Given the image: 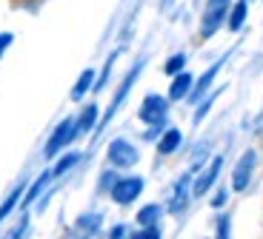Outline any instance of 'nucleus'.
<instances>
[{
    "label": "nucleus",
    "instance_id": "1",
    "mask_svg": "<svg viewBox=\"0 0 263 239\" xmlns=\"http://www.w3.org/2000/svg\"><path fill=\"white\" fill-rule=\"evenodd\" d=\"M166 111H169V100L160 97V94H149L140 105V120L149 125H163Z\"/></svg>",
    "mask_w": 263,
    "mask_h": 239
},
{
    "label": "nucleus",
    "instance_id": "2",
    "mask_svg": "<svg viewBox=\"0 0 263 239\" xmlns=\"http://www.w3.org/2000/svg\"><path fill=\"white\" fill-rule=\"evenodd\" d=\"M140 191H143V180H140V177L115 180V185H112V200L118 202V205H129V202H135V200L140 197Z\"/></svg>",
    "mask_w": 263,
    "mask_h": 239
},
{
    "label": "nucleus",
    "instance_id": "3",
    "mask_svg": "<svg viewBox=\"0 0 263 239\" xmlns=\"http://www.w3.org/2000/svg\"><path fill=\"white\" fill-rule=\"evenodd\" d=\"M80 134V128H78V120H63V123L54 128V134H52V140L46 142V157H54L63 145H69V142L74 140V137Z\"/></svg>",
    "mask_w": 263,
    "mask_h": 239
},
{
    "label": "nucleus",
    "instance_id": "4",
    "mask_svg": "<svg viewBox=\"0 0 263 239\" xmlns=\"http://www.w3.org/2000/svg\"><path fill=\"white\" fill-rule=\"evenodd\" d=\"M138 160H140L138 148H135L129 140H112L109 142V162H112V165H118V168H129V165H135Z\"/></svg>",
    "mask_w": 263,
    "mask_h": 239
},
{
    "label": "nucleus",
    "instance_id": "5",
    "mask_svg": "<svg viewBox=\"0 0 263 239\" xmlns=\"http://www.w3.org/2000/svg\"><path fill=\"white\" fill-rule=\"evenodd\" d=\"M226 9H229V0H209V6H206V14H203V26H200V34L203 37H212V34L220 29L226 17Z\"/></svg>",
    "mask_w": 263,
    "mask_h": 239
},
{
    "label": "nucleus",
    "instance_id": "6",
    "mask_svg": "<svg viewBox=\"0 0 263 239\" xmlns=\"http://www.w3.org/2000/svg\"><path fill=\"white\" fill-rule=\"evenodd\" d=\"M255 162H257L255 151H246V154L237 160L235 171H232V188H235V191H246V188H249L252 171H255Z\"/></svg>",
    "mask_w": 263,
    "mask_h": 239
},
{
    "label": "nucleus",
    "instance_id": "7",
    "mask_svg": "<svg viewBox=\"0 0 263 239\" xmlns=\"http://www.w3.org/2000/svg\"><path fill=\"white\" fill-rule=\"evenodd\" d=\"M220 168H223V157H215V160L209 162V168H206L203 174L197 177V182H195V197H203L206 191L215 185V180H217V174H220Z\"/></svg>",
    "mask_w": 263,
    "mask_h": 239
},
{
    "label": "nucleus",
    "instance_id": "8",
    "mask_svg": "<svg viewBox=\"0 0 263 239\" xmlns=\"http://www.w3.org/2000/svg\"><path fill=\"white\" fill-rule=\"evenodd\" d=\"M186 202H189V174L175 185V194H172V200H169V211L172 213H180L186 208Z\"/></svg>",
    "mask_w": 263,
    "mask_h": 239
},
{
    "label": "nucleus",
    "instance_id": "9",
    "mask_svg": "<svg viewBox=\"0 0 263 239\" xmlns=\"http://www.w3.org/2000/svg\"><path fill=\"white\" fill-rule=\"evenodd\" d=\"M223 63H226V57H220V60H217V63H215V66H212V69H209V71H206L203 77L197 80V85H195V89H192V100H200V97H203V94H206V91H209L212 80L217 77V71H220V66H223Z\"/></svg>",
    "mask_w": 263,
    "mask_h": 239
},
{
    "label": "nucleus",
    "instance_id": "10",
    "mask_svg": "<svg viewBox=\"0 0 263 239\" xmlns=\"http://www.w3.org/2000/svg\"><path fill=\"white\" fill-rule=\"evenodd\" d=\"M138 74H140V66H138V69H132V74H129V77L123 80V85H120V91H118V97H115V100H112V105H109V114H106L103 125L109 123V120H112V114H115V111H118V105L123 103L126 97H129V89H132V83H135V80H138Z\"/></svg>",
    "mask_w": 263,
    "mask_h": 239
},
{
    "label": "nucleus",
    "instance_id": "11",
    "mask_svg": "<svg viewBox=\"0 0 263 239\" xmlns=\"http://www.w3.org/2000/svg\"><path fill=\"white\" fill-rule=\"evenodd\" d=\"M192 74L189 71H180V74H175V83H172V89H169V100H183L186 94L192 91Z\"/></svg>",
    "mask_w": 263,
    "mask_h": 239
},
{
    "label": "nucleus",
    "instance_id": "12",
    "mask_svg": "<svg viewBox=\"0 0 263 239\" xmlns=\"http://www.w3.org/2000/svg\"><path fill=\"white\" fill-rule=\"evenodd\" d=\"M180 140H183V137H180V131L178 128H169L163 134V140H160V145H158V151L160 154H175V151H178V145H180Z\"/></svg>",
    "mask_w": 263,
    "mask_h": 239
},
{
    "label": "nucleus",
    "instance_id": "13",
    "mask_svg": "<svg viewBox=\"0 0 263 239\" xmlns=\"http://www.w3.org/2000/svg\"><path fill=\"white\" fill-rule=\"evenodd\" d=\"M92 83H95V69H86L83 74H80V80L74 83V89H72V100H80V97H83Z\"/></svg>",
    "mask_w": 263,
    "mask_h": 239
},
{
    "label": "nucleus",
    "instance_id": "14",
    "mask_svg": "<svg viewBox=\"0 0 263 239\" xmlns=\"http://www.w3.org/2000/svg\"><path fill=\"white\" fill-rule=\"evenodd\" d=\"M158 220H160V205H146L143 211L138 213V222L143 228H149V225H158Z\"/></svg>",
    "mask_w": 263,
    "mask_h": 239
},
{
    "label": "nucleus",
    "instance_id": "15",
    "mask_svg": "<svg viewBox=\"0 0 263 239\" xmlns=\"http://www.w3.org/2000/svg\"><path fill=\"white\" fill-rule=\"evenodd\" d=\"M243 20H246V0H237V6L232 9V14H229V29L237 32V29L243 26Z\"/></svg>",
    "mask_w": 263,
    "mask_h": 239
},
{
    "label": "nucleus",
    "instance_id": "16",
    "mask_svg": "<svg viewBox=\"0 0 263 239\" xmlns=\"http://www.w3.org/2000/svg\"><path fill=\"white\" fill-rule=\"evenodd\" d=\"M100 220H103L100 213H86V216H80V220H78V228H80L83 233H98Z\"/></svg>",
    "mask_w": 263,
    "mask_h": 239
},
{
    "label": "nucleus",
    "instance_id": "17",
    "mask_svg": "<svg viewBox=\"0 0 263 239\" xmlns=\"http://www.w3.org/2000/svg\"><path fill=\"white\" fill-rule=\"evenodd\" d=\"M52 177H54L52 171H46V174H40V177H37V182H34V185H32V191L26 194V205H32V200L40 194V191H43V188L49 185V180H52Z\"/></svg>",
    "mask_w": 263,
    "mask_h": 239
},
{
    "label": "nucleus",
    "instance_id": "18",
    "mask_svg": "<svg viewBox=\"0 0 263 239\" xmlns=\"http://www.w3.org/2000/svg\"><path fill=\"white\" fill-rule=\"evenodd\" d=\"M95 120H98V108H95V105H89V108L83 111V117L78 120V128H80V134L92 128V125H95Z\"/></svg>",
    "mask_w": 263,
    "mask_h": 239
},
{
    "label": "nucleus",
    "instance_id": "19",
    "mask_svg": "<svg viewBox=\"0 0 263 239\" xmlns=\"http://www.w3.org/2000/svg\"><path fill=\"white\" fill-rule=\"evenodd\" d=\"M20 191H23V188H14L12 194H9V200H6V202H3V205H0V222L6 220L9 213H12V208H14V205H17V200H20Z\"/></svg>",
    "mask_w": 263,
    "mask_h": 239
},
{
    "label": "nucleus",
    "instance_id": "20",
    "mask_svg": "<svg viewBox=\"0 0 263 239\" xmlns=\"http://www.w3.org/2000/svg\"><path fill=\"white\" fill-rule=\"evenodd\" d=\"M183 66H186V54H175V57H169L166 60V74H180L183 71Z\"/></svg>",
    "mask_w": 263,
    "mask_h": 239
},
{
    "label": "nucleus",
    "instance_id": "21",
    "mask_svg": "<svg viewBox=\"0 0 263 239\" xmlns=\"http://www.w3.org/2000/svg\"><path fill=\"white\" fill-rule=\"evenodd\" d=\"M78 160H80V154H66L63 160H60L58 165H54V171H52V174H54V177H60L63 171H69L72 165H78Z\"/></svg>",
    "mask_w": 263,
    "mask_h": 239
},
{
    "label": "nucleus",
    "instance_id": "22",
    "mask_svg": "<svg viewBox=\"0 0 263 239\" xmlns=\"http://www.w3.org/2000/svg\"><path fill=\"white\" fill-rule=\"evenodd\" d=\"M217 236H229V216H220V220H217Z\"/></svg>",
    "mask_w": 263,
    "mask_h": 239
},
{
    "label": "nucleus",
    "instance_id": "23",
    "mask_svg": "<svg viewBox=\"0 0 263 239\" xmlns=\"http://www.w3.org/2000/svg\"><path fill=\"white\" fill-rule=\"evenodd\" d=\"M12 40H14V37H12L9 32H6V34H0V57H3V52L9 49V43H12Z\"/></svg>",
    "mask_w": 263,
    "mask_h": 239
},
{
    "label": "nucleus",
    "instance_id": "24",
    "mask_svg": "<svg viewBox=\"0 0 263 239\" xmlns=\"http://www.w3.org/2000/svg\"><path fill=\"white\" fill-rule=\"evenodd\" d=\"M115 57H118V54H112V57H109V63H106V66H112V63H115ZM106 77H109V69H106V71H103V77L98 80V89H100V85L106 83Z\"/></svg>",
    "mask_w": 263,
    "mask_h": 239
},
{
    "label": "nucleus",
    "instance_id": "25",
    "mask_svg": "<svg viewBox=\"0 0 263 239\" xmlns=\"http://www.w3.org/2000/svg\"><path fill=\"white\" fill-rule=\"evenodd\" d=\"M223 202H226V191H220V194L215 197V202H212V205H215V208H220Z\"/></svg>",
    "mask_w": 263,
    "mask_h": 239
},
{
    "label": "nucleus",
    "instance_id": "26",
    "mask_svg": "<svg viewBox=\"0 0 263 239\" xmlns=\"http://www.w3.org/2000/svg\"><path fill=\"white\" fill-rule=\"evenodd\" d=\"M112 236H126V225H118V228H112Z\"/></svg>",
    "mask_w": 263,
    "mask_h": 239
},
{
    "label": "nucleus",
    "instance_id": "27",
    "mask_svg": "<svg viewBox=\"0 0 263 239\" xmlns=\"http://www.w3.org/2000/svg\"><path fill=\"white\" fill-rule=\"evenodd\" d=\"M169 3H172V0H163V6H169Z\"/></svg>",
    "mask_w": 263,
    "mask_h": 239
}]
</instances>
